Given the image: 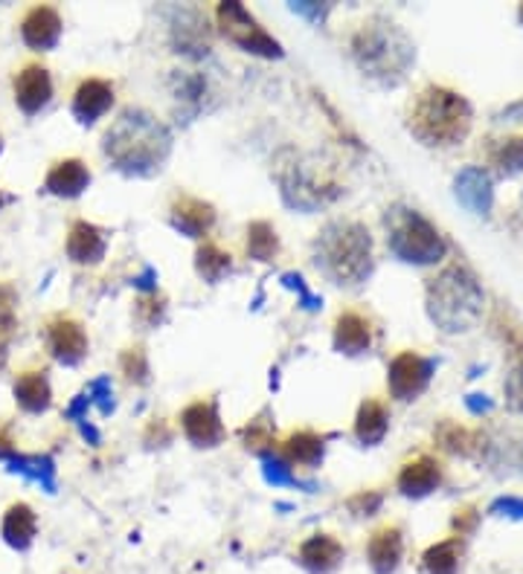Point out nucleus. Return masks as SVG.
<instances>
[{
	"label": "nucleus",
	"instance_id": "obj_38",
	"mask_svg": "<svg viewBox=\"0 0 523 574\" xmlns=\"http://www.w3.org/2000/svg\"><path fill=\"white\" fill-rule=\"evenodd\" d=\"M15 291L12 284H0V334H9L15 328Z\"/></svg>",
	"mask_w": 523,
	"mask_h": 574
},
{
	"label": "nucleus",
	"instance_id": "obj_42",
	"mask_svg": "<svg viewBox=\"0 0 523 574\" xmlns=\"http://www.w3.org/2000/svg\"><path fill=\"white\" fill-rule=\"evenodd\" d=\"M291 9H294L297 15L311 18V21H323L332 7H329V3H323V7H320V3H291Z\"/></svg>",
	"mask_w": 523,
	"mask_h": 574
},
{
	"label": "nucleus",
	"instance_id": "obj_40",
	"mask_svg": "<svg viewBox=\"0 0 523 574\" xmlns=\"http://www.w3.org/2000/svg\"><path fill=\"white\" fill-rule=\"evenodd\" d=\"M282 284H286L288 291H297V296L303 300L305 311H320V307H323V302H320L318 296H311L309 288H305V282H303V275L300 273H286L282 275Z\"/></svg>",
	"mask_w": 523,
	"mask_h": 574
},
{
	"label": "nucleus",
	"instance_id": "obj_23",
	"mask_svg": "<svg viewBox=\"0 0 523 574\" xmlns=\"http://www.w3.org/2000/svg\"><path fill=\"white\" fill-rule=\"evenodd\" d=\"M344 545L332 534H314L300 545V563L314 574L335 572V569L344 563Z\"/></svg>",
	"mask_w": 523,
	"mask_h": 574
},
{
	"label": "nucleus",
	"instance_id": "obj_17",
	"mask_svg": "<svg viewBox=\"0 0 523 574\" xmlns=\"http://www.w3.org/2000/svg\"><path fill=\"white\" fill-rule=\"evenodd\" d=\"M114 105V85L105 79H85L74 93V116L82 125H93Z\"/></svg>",
	"mask_w": 523,
	"mask_h": 574
},
{
	"label": "nucleus",
	"instance_id": "obj_31",
	"mask_svg": "<svg viewBox=\"0 0 523 574\" xmlns=\"http://www.w3.org/2000/svg\"><path fill=\"white\" fill-rule=\"evenodd\" d=\"M247 256L256 261H274L279 256V238L274 224L268 221H254L247 227Z\"/></svg>",
	"mask_w": 523,
	"mask_h": 574
},
{
	"label": "nucleus",
	"instance_id": "obj_10",
	"mask_svg": "<svg viewBox=\"0 0 523 574\" xmlns=\"http://www.w3.org/2000/svg\"><path fill=\"white\" fill-rule=\"evenodd\" d=\"M44 340H47L49 357L62 365H79L88 357V334L74 316H53L44 328Z\"/></svg>",
	"mask_w": 523,
	"mask_h": 574
},
{
	"label": "nucleus",
	"instance_id": "obj_28",
	"mask_svg": "<svg viewBox=\"0 0 523 574\" xmlns=\"http://www.w3.org/2000/svg\"><path fill=\"white\" fill-rule=\"evenodd\" d=\"M12 473H21L24 479H33L38 485L47 491V494H56V461L49 455H21L7 461Z\"/></svg>",
	"mask_w": 523,
	"mask_h": 574
},
{
	"label": "nucleus",
	"instance_id": "obj_37",
	"mask_svg": "<svg viewBox=\"0 0 523 574\" xmlns=\"http://www.w3.org/2000/svg\"><path fill=\"white\" fill-rule=\"evenodd\" d=\"M85 397L90 401V406L97 404L102 415L114 413V389H111V378H97V381L85 389Z\"/></svg>",
	"mask_w": 523,
	"mask_h": 574
},
{
	"label": "nucleus",
	"instance_id": "obj_15",
	"mask_svg": "<svg viewBox=\"0 0 523 574\" xmlns=\"http://www.w3.org/2000/svg\"><path fill=\"white\" fill-rule=\"evenodd\" d=\"M65 250L74 265H99L108 252V233L90 221H74L67 233Z\"/></svg>",
	"mask_w": 523,
	"mask_h": 574
},
{
	"label": "nucleus",
	"instance_id": "obj_39",
	"mask_svg": "<svg viewBox=\"0 0 523 574\" xmlns=\"http://www.w3.org/2000/svg\"><path fill=\"white\" fill-rule=\"evenodd\" d=\"M507 401L515 413L523 415V360L509 372L507 378Z\"/></svg>",
	"mask_w": 523,
	"mask_h": 574
},
{
	"label": "nucleus",
	"instance_id": "obj_24",
	"mask_svg": "<svg viewBox=\"0 0 523 574\" xmlns=\"http://www.w3.org/2000/svg\"><path fill=\"white\" fill-rule=\"evenodd\" d=\"M15 404L30 415L47 413L53 404V389H49L47 372H24L18 374L15 386H12Z\"/></svg>",
	"mask_w": 523,
	"mask_h": 574
},
{
	"label": "nucleus",
	"instance_id": "obj_2",
	"mask_svg": "<svg viewBox=\"0 0 523 574\" xmlns=\"http://www.w3.org/2000/svg\"><path fill=\"white\" fill-rule=\"evenodd\" d=\"M314 265L329 282L358 288L372 275V235L358 221H329L314 238Z\"/></svg>",
	"mask_w": 523,
	"mask_h": 574
},
{
	"label": "nucleus",
	"instance_id": "obj_9",
	"mask_svg": "<svg viewBox=\"0 0 523 574\" xmlns=\"http://www.w3.org/2000/svg\"><path fill=\"white\" fill-rule=\"evenodd\" d=\"M436 363L427 357L416 354V351H401L392 357L390 369H387V386H390L392 397L399 401H416L427 389L431 378H434Z\"/></svg>",
	"mask_w": 523,
	"mask_h": 574
},
{
	"label": "nucleus",
	"instance_id": "obj_36",
	"mask_svg": "<svg viewBox=\"0 0 523 574\" xmlns=\"http://www.w3.org/2000/svg\"><path fill=\"white\" fill-rule=\"evenodd\" d=\"M120 363H123V372L125 378H129V383L143 386V383L148 381V363H146V354H143V348H129V351L120 357Z\"/></svg>",
	"mask_w": 523,
	"mask_h": 574
},
{
	"label": "nucleus",
	"instance_id": "obj_35",
	"mask_svg": "<svg viewBox=\"0 0 523 574\" xmlns=\"http://www.w3.org/2000/svg\"><path fill=\"white\" fill-rule=\"evenodd\" d=\"M425 566L431 574H454L457 569V542H439L425 554Z\"/></svg>",
	"mask_w": 523,
	"mask_h": 574
},
{
	"label": "nucleus",
	"instance_id": "obj_7",
	"mask_svg": "<svg viewBox=\"0 0 523 574\" xmlns=\"http://www.w3.org/2000/svg\"><path fill=\"white\" fill-rule=\"evenodd\" d=\"M277 183L282 201L291 206V210L300 212H314L320 206H326L341 194V187L335 180L320 175L318 162L305 160L303 154L288 148L277 157Z\"/></svg>",
	"mask_w": 523,
	"mask_h": 574
},
{
	"label": "nucleus",
	"instance_id": "obj_49",
	"mask_svg": "<svg viewBox=\"0 0 523 574\" xmlns=\"http://www.w3.org/2000/svg\"><path fill=\"white\" fill-rule=\"evenodd\" d=\"M3 203H7V194L0 192V210H3Z\"/></svg>",
	"mask_w": 523,
	"mask_h": 574
},
{
	"label": "nucleus",
	"instance_id": "obj_34",
	"mask_svg": "<svg viewBox=\"0 0 523 574\" xmlns=\"http://www.w3.org/2000/svg\"><path fill=\"white\" fill-rule=\"evenodd\" d=\"M439 441H442V447L448 450V453L471 455L477 447H482V441H486V438L477 436V432H468V429L454 427V424H445V427L439 429Z\"/></svg>",
	"mask_w": 523,
	"mask_h": 574
},
{
	"label": "nucleus",
	"instance_id": "obj_19",
	"mask_svg": "<svg viewBox=\"0 0 523 574\" xmlns=\"http://www.w3.org/2000/svg\"><path fill=\"white\" fill-rule=\"evenodd\" d=\"M372 348V323L358 311H344L335 319V351L346 357L367 354Z\"/></svg>",
	"mask_w": 523,
	"mask_h": 574
},
{
	"label": "nucleus",
	"instance_id": "obj_25",
	"mask_svg": "<svg viewBox=\"0 0 523 574\" xmlns=\"http://www.w3.org/2000/svg\"><path fill=\"white\" fill-rule=\"evenodd\" d=\"M369 566L376 569V574H392L401 560V531L399 526L378 528L376 534L369 537L367 545Z\"/></svg>",
	"mask_w": 523,
	"mask_h": 574
},
{
	"label": "nucleus",
	"instance_id": "obj_46",
	"mask_svg": "<svg viewBox=\"0 0 523 574\" xmlns=\"http://www.w3.org/2000/svg\"><path fill=\"white\" fill-rule=\"evenodd\" d=\"M15 444H12V438L3 427H0V461H12L15 459Z\"/></svg>",
	"mask_w": 523,
	"mask_h": 574
},
{
	"label": "nucleus",
	"instance_id": "obj_48",
	"mask_svg": "<svg viewBox=\"0 0 523 574\" xmlns=\"http://www.w3.org/2000/svg\"><path fill=\"white\" fill-rule=\"evenodd\" d=\"M3 363H7V340L0 337V369H3Z\"/></svg>",
	"mask_w": 523,
	"mask_h": 574
},
{
	"label": "nucleus",
	"instance_id": "obj_20",
	"mask_svg": "<svg viewBox=\"0 0 523 574\" xmlns=\"http://www.w3.org/2000/svg\"><path fill=\"white\" fill-rule=\"evenodd\" d=\"M173 41L175 47H178V53H183V56H207V53H210V30H207V21L198 15L196 9H183L173 21Z\"/></svg>",
	"mask_w": 523,
	"mask_h": 574
},
{
	"label": "nucleus",
	"instance_id": "obj_5",
	"mask_svg": "<svg viewBox=\"0 0 523 574\" xmlns=\"http://www.w3.org/2000/svg\"><path fill=\"white\" fill-rule=\"evenodd\" d=\"M427 316L445 334L471 331L482 316V288L463 265H450L427 282Z\"/></svg>",
	"mask_w": 523,
	"mask_h": 574
},
{
	"label": "nucleus",
	"instance_id": "obj_14",
	"mask_svg": "<svg viewBox=\"0 0 523 574\" xmlns=\"http://www.w3.org/2000/svg\"><path fill=\"white\" fill-rule=\"evenodd\" d=\"M62 15H58L56 7H47V3H38L24 15L21 21V38L30 49L35 53H47L62 41Z\"/></svg>",
	"mask_w": 523,
	"mask_h": 574
},
{
	"label": "nucleus",
	"instance_id": "obj_50",
	"mask_svg": "<svg viewBox=\"0 0 523 574\" xmlns=\"http://www.w3.org/2000/svg\"><path fill=\"white\" fill-rule=\"evenodd\" d=\"M0 151H3V137H0Z\"/></svg>",
	"mask_w": 523,
	"mask_h": 574
},
{
	"label": "nucleus",
	"instance_id": "obj_11",
	"mask_svg": "<svg viewBox=\"0 0 523 574\" xmlns=\"http://www.w3.org/2000/svg\"><path fill=\"white\" fill-rule=\"evenodd\" d=\"M12 93H15V105L26 116L44 111L53 99V79H49L47 67L42 61H26L12 79Z\"/></svg>",
	"mask_w": 523,
	"mask_h": 574
},
{
	"label": "nucleus",
	"instance_id": "obj_26",
	"mask_svg": "<svg viewBox=\"0 0 523 574\" xmlns=\"http://www.w3.org/2000/svg\"><path fill=\"white\" fill-rule=\"evenodd\" d=\"M323 455H326V441L311 429H297L282 444V459L288 464H300V468H320Z\"/></svg>",
	"mask_w": 523,
	"mask_h": 574
},
{
	"label": "nucleus",
	"instance_id": "obj_6",
	"mask_svg": "<svg viewBox=\"0 0 523 574\" xmlns=\"http://www.w3.org/2000/svg\"><path fill=\"white\" fill-rule=\"evenodd\" d=\"M385 227L390 252L408 265H436L448 252V244L439 229L410 206H401V203L390 206L385 212Z\"/></svg>",
	"mask_w": 523,
	"mask_h": 574
},
{
	"label": "nucleus",
	"instance_id": "obj_33",
	"mask_svg": "<svg viewBox=\"0 0 523 574\" xmlns=\"http://www.w3.org/2000/svg\"><path fill=\"white\" fill-rule=\"evenodd\" d=\"M262 473H265V482L274 487H305V491H311V485L300 482V479L291 473V464L277 453L262 455Z\"/></svg>",
	"mask_w": 523,
	"mask_h": 574
},
{
	"label": "nucleus",
	"instance_id": "obj_43",
	"mask_svg": "<svg viewBox=\"0 0 523 574\" xmlns=\"http://www.w3.org/2000/svg\"><path fill=\"white\" fill-rule=\"evenodd\" d=\"M378 505H381V496H378V494H369V496L360 494V496H355V499L349 502L352 510H358V514H367V517H369V514H372V510L378 508Z\"/></svg>",
	"mask_w": 523,
	"mask_h": 574
},
{
	"label": "nucleus",
	"instance_id": "obj_16",
	"mask_svg": "<svg viewBox=\"0 0 523 574\" xmlns=\"http://www.w3.org/2000/svg\"><path fill=\"white\" fill-rule=\"evenodd\" d=\"M88 187H90V169L79 160V157H67V160L53 162L47 171V178H44V192L56 194V198H65V201L79 198Z\"/></svg>",
	"mask_w": 523,
	"mask_h": 574
},
{
	"label": "nucleus",
	"instance_id": "obj_41",
	"mask_svg": "<svg viewBox=\"0 0 523 574\" xmlns=\"http://www.w3.org/2000/svg\"><path fill=\"white\" fill-rule=\"evenodd\" d=\"M164 307L166 305L155 307V300H143V302H140L137 314H140V319L148 325V328H155V325L164 323Z\"/></svg>",
	"mask_w": 523,
	"mask_h": 574
},
{
	"label": "nucleus",
	"instance_id": "obj_29",
	"mask_svg": "<svg viewBox=\"0 0 523 574\" xmlns=\"http://www.w3.org/2000/svg\"><path fill=\"white\" fill-rule=\"evenodd\" d=\"M196 270L204 282L215 284V282H221L230 270H233V256L221 250L219 244L204 241L196 250Z\"/></svg>",
	"mask_w": 523,
	"mask_h": 574
},
{
	"label": "nucleus",
	"instance_id": "obj_13",
	"mask_svg": "<svg viewBox=\"0 0 523 574\" xmlns=\"http://www.w3.org/2000/svg\"><path fill=\"white\" fill-rule=\"evenodd\" d=\"M169 224L187 238H207L215 227V206L192 194H178L169 206Z\"/></svg>",
	"mask_w": 523,
	"mask_h": 574
},
{
	"label": "nucleus",
	"instance_id": "obj_45",
	"mask_svg": "<svg viewBox=\"0 0 523 574\" xmlns=\"http://www.w3.org/2000/svg\"><path fill=\"white\" fill-rule=\"evenodd\" d=\"M466 406L475 415H486V413H491V409H494V404H491V401L486 395H468L466 397Z\"/></svg>",
	"mask_w": 523,
	"mask_h": 574
},
{
	"label": "nucleus",
	"instance_id": "obj_21",
	"mask_svg": "<svg viewBox=\"0 0 523 574\" xmlns=\"http://www.w3.org/2000/svg\"><path fill=\"white\" fill-rule=\"evenodd\" d=\"M442 482L439 461L431 455H419V459L408 461L399 473V491L410 499H422V496L434 494Z\"/></svg>",
	"mask_w": 523,
	"mask_h": 574
},
{
	"label": "nucleus",
	"instance_id": "obj_47",
	"mask_svg": "<svg viewBox=\"0 0 523 574\" xmlns=\"http://www.w3.org/2000/svg\"><path fill=\"white\" fill-rule=\"evenodd\" d=\"M134 284H137L140 291H155V270H146V275H143V279H137Z\"/></svg>",
	"mask_w": 523,
	"mask_h": 574
},
{
	"label": "nucleus",
	"instance_id": "obj_3",
	"mask_svg": "<svg viewBox=\"0 0 523 574\" xmlns=\"http://www.w3.org/2000/svg\"><path fill=\"white\" fill-rule=\"evenodd\" d=\"M352 61L364 70V76L381 85H399L416 61V47L408 33L390 18H369L355 30L349 41Z\"/></svg>",
	"mask_w": 523,
	"mask_h": 574
},
{
	"label": "nucleus",
	"instance_id": "obj_32",
	"mask_svg": "<svg viewBox=\"0 0 523 574\" xmlns=\"http://www.w3.org/2000/svg\"><path fill=\"white\" fill-rule=\"evenodd\" d=\"M274 432H277L274 421H268V413H262L259 418H254V421L247 424L245 432H242V438H245L247 450H254V453H259V455H268V453H274V444H277Z\"/></svg>",
	"mask_w": 523,
	"mask_h": 574
},
{
	"label": "nucleus",
	"instance_id": "obj_4",
	"mask_svg": "<svg viewBox=\"0 0 523 574\" xmlns=\"http://www.w3.org/2000/svg\"><path fill=\"white\" fill-rule=\"evenodd\" d=\"M471 105L466 97H459L457 90L431 85L413 99L408 111L410 134L422 143V146L448 148L459 146L471 131Z\"/></svg>",
	"mask_w": 523,
	"mask_h": 574
},
{
	"label": "nucleus",
	"instance_id": "obj_12",
	"mask_svg": "<svg viewBox=\"0 0 523 574\" xmlns=\"http://www.w3.org/2000/svg\"><path fill=\"white\" fill-rule=\"evenodd\" d=\"M183 436L196 447H219L224 441V424H221L215 401H196L180 413Z\"/></svg>",
	"mask_w": 523,
	"mask_h": 574
},
{
	"label": "nucleus",
	"instance_id": "obj_30",
	"mask_svg": "<svg viewBox=\"0 0 523 574\" xmlns=\"http://www.w3.org/2000/svg\"><path fill=\"white\" fill-rule=\"evenodd\" d=\"M489 160L503 178H512V175L523 171V137H503L498 143H491Z\"/></svg>",
	"mask_w": 523,
	"mask_h": 574
},
{
	"label": "nucleus",
	"instance_id": "obj_44",
	"mask_svg": "<svg viewBox=\"0 0 523 574\" xmlns=\"http://www.w3.org/2000/svg\"><path fill=\"white\" fill-rule=\"evenodd\" d=\"M500 510H507L509 517L523 519V502L512 499V496H507V499H498L494 505H491V514H500Z\"/></svg>",
	"mask_w": 523,
	"mask_h": 574
},
{
	"label": "nucleus",
	"instance_id": "obj_18",
	"mask_svg": "<svg viewBox=\"0 0 523 574\" xmlns=\"http://www.w3.org/2000/svg\"><path fill=\"white\" fill-rule=\"evenodd\" d=\"M454 194H457V201L463 203L468 212L489 215L491 203H494V189H491L489 171L477 169V166L463 169L457 175V180H454Z\"/></svg>",
	"mask_w": 523,
	"mask_h": 574
},
{
	"label": "nucleus",
	"instance_id": "obj_8",
	"mask_svg": "<svg viewBox=\"0 0 523 574\" xmlns=\"http://www.w3.org/2000/svg\"><path fill=\"white\" fill-rule=\"evenodd\" d=\"M215 21H219L221 35H224L230 44H236L238 49H245L251 56L282 58L279 41L270 33H265V26H259V21L247 12L245 3L224 0V3L215 7Z\"/></svg>",
	"mask_w": 523,
	"mask_h": 574
},
{
	"label": "nucleus",
	"instance_id": "obj_1",
	"mask_svg": "<svg viewBox=\"0 0 523 574\" xmlns=\"http://www.w3.org/2000/svg\"><path fill=\"white\" fill-rule=\"evenodd\" d=\"M102 151L129 178H152L173 154V131L143 108H125L108 125Z\"/></svg>",
	"mask_w": 523,
	"mask_h": 574
},
{
	"label": "nucleus",
	"instance_id": "obj_22",
	"mask_svg": "<svg viewBox=\"0 0 523 574\" xmlns=\"http://www.w3.org/2000/svg\"><path fill=\"white\" fill-rule=\"evenodd\" d=\"M0 534H3V542H7L9 549H30L35 542V534H38V517H35V510L30 508L26 502L9 505L7 514H3V522H0Z\"/></svg>",
	"mask_w": 523,
	"mask_h": 574
},
{
	"label": "nucleus",
	"instance_id": "obj_27",
	"mask_svg": "<svg viewBox=\"0 0 523 574\" xmlns=\"http://www.w3.org/2000/svg\"><path fill=\"white\" fill-rule=\"evenodd\" d=\"M387 429H390V415H387L385 404L376 401V397H367L358 409V418H355V438L360 444L376 447L385 441Z\"/></svg>",
	"mask_w": 523,
	"mask_h": 574
}]
</instances>
